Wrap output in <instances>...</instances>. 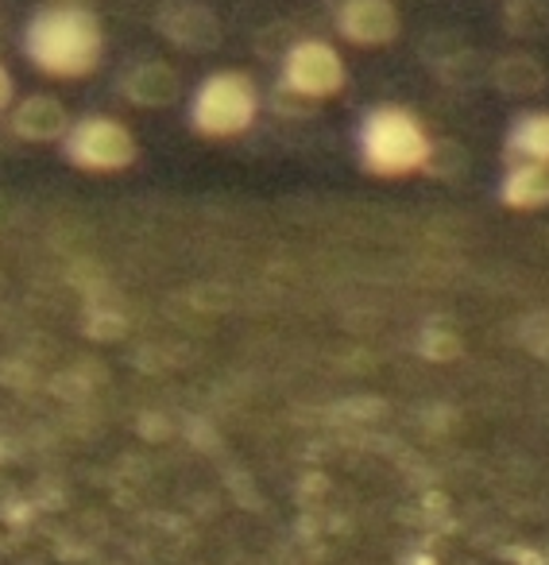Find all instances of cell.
<instances>
[{"instance_id": "cell-1", "label": "cell", "mask_w": 549, "mask_h": 565, "mask_svg": "<svg viewBox=\"0 0 549 565\" xmlns=\"http://www.w3.org/2000/svg\"><path fill=\"white\" fill-rule=\"evenodd\" d=\"M24 51L51 78H86L105 51L101 20L78 4H47L28 24Z\"/></svg>"}, {"instance_id": "cell-2", "label": "cell", "mask_w": 549, "mask_h": 565, "mask_svg": "<svg viewBox=\"0 0 549 565\" xmlns=\"http://www.w3.org/2000/svg\"><path fill=\"white\" fill-rule=\"evenodd\" d=\"M364 163L376 174H410L422 171L430 156V136L399 105H379L360 132Z\"/></svg>"}, {"instance_id": "cell-3", "label": "cell", "mask_w": 549, "mask_h": 565, "mask_svg": "<svg viewBox=\"0 0 549 565\" xmlns=\"http://www.w3.org/2000/svg\"><path fill=\"white\" fill-rule=\"evenodd\" d=\"M259 113V89L244 71H217L202 82L190 120L202 136H240Z\"/></svg>"}, {"instance_id": "cell-4", "label": "cell", "mask_w": 549, "mask_h": 565, "mask_svg": "<svg viewBox=\"0 0 549 565\" xmlns=\"http://www.w3.org/2000/svg\"><path fill=\"white\" fill-rule=\"evenodd\" d=\"M66 156L86 171H120L136 159V140L109 117H86L66 132Z\"/></svg>"}, {"instance_id": "cell-5", "label": "cell", "mask_w": 549, "mask_h": 565, "mask_svg": "<svg viewBox=\"0 0 549 565\" xmlns=\"http://www.w3.org/2000/svg\"><path fill=\"white\" fill-rule=\"evenodd\" d=\"M345 78H348L345 58H341L337 47L325 40H302L283 63V86L299 89V94L314 97V102L341 94V89H345Z\"/></svg>"}, {"instance_id": "cell-6", "label": "cell", "mask_w": 549, "mask_h": 565, "mask_svg": "<svg viewBox=\"0 0 549 565\" xmlns=\"http://www.w3.org/2000/svg\"><path fill=\"white\" fill-rule=\"evenodd\" d=\"M155 28L182 51H213L225 35L213 9H205L197 0H166L155 17Z\"/></svg>"}, {"instance_id": "cell-7", "label": "cell", "mask_w": 549, "mask_h": 565, "mask_svg": "<svg viewBox=\"0 0 549 565\" xmlns=\"http://www.w3.org/2000/svg\"><path fill=\"white\" fill-rule=\"evenodd\" d=\"M337 32L356 47H387L399 35V9L391 0H345L337 9Z\"/></svg>"}, {"instance_id": "cell-8", "label": "cell", "mask_w": 549, "mask_h": 565, "mask_svg": "<svg viewBox=\"0 0 549 565\" xmlns=\"http://www.w3.org/2000/svg\"><path fill=\"white\" fill-rule=\"evenodd\" d=\"M125 97L140 109H166V105L179 102L182 94V78L171 63H136L132 71L125 74Z\"/></svg>"}, {"instance_id": "cell-9", "label": "cell", "mask_w": 549, "mask_h": 565, "mask_svg": "<svg viewBox=\"0 0 549 565\" xmlns=\"http://www.w3.org/2000/svg\"><path fill=\"white\" fill-rule=\"evenodd\" d=\"M12 132L24 136V140H63V136L71 132L66 105L47 94L28 97V102L17 105V113H12Z\"/></svg>"}, {"instance_id": "cell-10", "label": "cell", "mask_w": 549, "mask_h": 565, "mask_svg": "<svg viewBox=\"0 0 549 565\" xmlns=\"http://www.w3.org/2000/svg\"><path fill=\"white\" fill-rule=\"evenodd\" d=\"M487 82H492L495 89H503V94H510V97H530V94H538V89L546 86V66H541L534 55L515 51V55H503L499 63H492Z\"/></svg>"}, {"instance_id": "cell-11", "label": "cell", "mask_w": 549, "mask_h": 565, "mask_svg": "<svg viewBox=\"0 0 549 565\" xmlns=\"http://www.w3.org/2000/svg\"><path fill=\"white\" fill-rule=\"evenodd\" d=\"M503 202L510 210H538L549 202V167L546 163H523L510 167L507 182H503Z\"/></svg>"}, {"instance_id": "cell-12", "label": "cell", "mask_w": 549, "mask_h": 565, "mask_svg": "<svg viewBox=\"0 0 549 565\" xmlns=\"http://www.w3.org/2000/svg\"><path fill=\"white\" fill-rule=\"evenodd\" d=\"M507 159L510 167H523V163L549 167V113H534V117L518 120L507 140Z\"/></svg>"}, {"instance_id": "cell-13", "label": "cell", "mask_w": 549, "mask_h": 565, "mask_svg": "<svg viewBox=\"0 0 549 565\" xmlns=\"http://www.w3.org/2000/svg\"><path fill=\"white\" fill-rule=\"evenodd\" d=\"M503 28L515 40H538L549 32V0H507L503 4Z\"/></svg>"}, {"instance_id": "cell-14", "label": "cell", "mask_w": 549, "mask_h": 565, "mask_svg": "<svg viewBox=\"0 0 549 565\" xmlns=\"http://www.w3.org/2000/svg\"><path fill=\"white\" fill-rule=\"evenodd\" d=\"M433 74H438L441 82H449V86H480V82H487V74H492V63H487L476 47H464V51H456L449 63H441Z\"/></svg>"}, {"instance_id": "cell-15", "label": "cell", "mask_w": 549, "mask_h": 565, "mask_svg": "<svg viewBox=\"0 0 549 565\" xmlns=\"http://www.w3.org/2000/svg\"><path fill=\"white\" fill-rule=\"evenodd\" d=\"M299 43L302 40H299V32H294V24L274 20V24H267L256 32V55L267 58V63H287V55H291Z\"/></svg>"}, {"instance_id": "cell-16", "label": "cell", "mask_w": 549, "mask_h": 565, "mask_svg": "<svg viewBox=\"0 0 549 565\" xmlns=\"http://www.w3.org/2000/svg\"><path fill=\"white\" fill-rule=\"evenodd\" d=\"M464 167H469V151L453 140H438L430 143V156H426L422 171L438 174V179H456V174H464Z\"/></svg>"}, {"instance_id": "cell-17", "label": "cell", "mask_w": 549, "mask_h": 565, "mask_svg": "<svg viewBox=\"0 0 549 565\" xmlns=\"http://www.w3.org/2000/svg\"><path fill=\"white\" fill-rule=\"evenodd\" d=\"M271 109L279 113V117H291V120H306V117H314L317 113V102L314 97H306V94H299V89H291V86H279L271 89Z\"/></svg>"}, {"instance_id": "cell-18", "label": "cell", "mask_w": 549, "mask_h": 565, "mask_svg": "<svg viewBox=\"0 0 549 565\" xmlns=\"http://www.w3.org/2000/svg\"><path fill=\"white\" fill-rule=\"evenodd\" d=\"M464 47H469V40H464L461 32H433V35H426V43H422V58L438 71L441 63H449V58Z\"/></svg>"}, {"instance_id": "cell-19", "label": "cell", "mask_w": 549, "mask_h": 565, "mask_svg": "<svg viewBox=\"0 0 549 565\" xmlns=\"http://www.w3.org/2000/svg\"><path fill=\"white\" fill-rule=\"evenodd\" d=\"M9 102H12V78H9V71L0 66V109H4Z\"/></svg>"}, {"instance_id": "cell-20", "label": "cell", "mask_w": 549, "mask_h": 565, "mask_svg": "<svg viewBox=\"0 0 549 565\" xmlns=\"http://www.w3.org/2000/svg\"><path fill=\"white\" fill-rule=\"evenodd\" d=\"M58 4H78V9H86L89 0H58Z\"/></svg>"}]
</instances>
